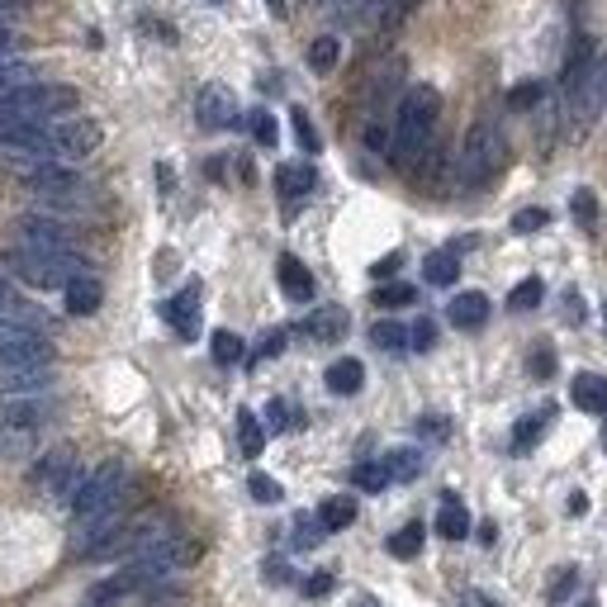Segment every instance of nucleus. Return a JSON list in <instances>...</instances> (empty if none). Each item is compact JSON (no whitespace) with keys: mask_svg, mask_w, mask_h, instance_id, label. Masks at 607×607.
<instances>
[{"mask_svg":"<svg viewBox=\"0 0 607 607\" xmlns=\"http://www.w3.org/2000/svg\"><path fill=\"white\" fill-rule=\"evenodd\" d=\"M100 124L95 119H53V124H0V152H24L39 162H82L100 148Z\"/></svg>","mask_w":607,"mask_h":607,"instance_id":"nucleus-1","label":"nucleus"},{"mask_svg":"<svg viewBox=\"0 0 607 607\" xmlns=\"http://www.w3.org/2000/svg\"><path fill=\"white\" fill-rule=\"evenodd\" d=\"M200 561V546L190 536H171L167 546H157V551H148V555H138V561H124L109 579H100L86 594V607H115V603H124L129 594H152L162 579H171L175 569H190Z\"/></svg>","mask_w":607,"mask_h":607,"instance_id":"nucleus-2","label":"nucleus"},{"mask_svg":"<svg viewBox=\"0 0 607 607\" xmlns=\"http://www.w3.org/2000/svg\"><path fill=\"white\" fill-rule=\"evenodd\" d=\"M124 493H129L124 460H100V466L82 479V489L72 493V541L76 546L86 551L95 536H105L109 526L124 518Z\"/></svg>","mask_w":607,"mask_h":607,"instance_id":"nucleus-3","label":"nucleus"},{"mask_svg":"<svg viewBox=\"0 0 607 607\" xmlns=\"http://www.w3.org/2000/svg\"><path fill=\"white\" fill-rule=\"evenodd\" d=\"M437 119H441V95L433 86H408L404 100L394 109V134H390V162L398 171H413L437 142Z\"/></svg>","mask_w":607,"mask_h":607,"instance_id":"nucleus-4","label":"nucleus"},{"mask_svg":"<svg viewBox=\"0 0 607 607\" xmlns=\"http://www.w3.org/2000/svg\"><path fill=\"white\" fill-rule=\"evenodd\" d=\"M175 532V522L167 513H142V518H119L109 526L105 536H95L90 546L82 551V561H138V555H148L157 546H167Z\"/></svg>","mask_w":607,"mask_h":607,"instance_id":"nucleus-5","label":"nucleus"},{"mask_svg":"<svg viewBox=\"0 0 607 607\" xmlns=\"http://www.w3.org/2000/svg\"><path fill=\"white\" fill-rule=\"evenodd\" d=\"M508 167V134L499 129V119H475L466 142L456 157V185L460 190H484L493 185V175Z\"/></svg>","mask_w":607,"mask_h":607,"instance_id":"nucleus-6","label":"nucleus"},{"mask_svg":"<svg viewBox=\"0 0 607 607\" xmlns=\"http://www.w3.org/2000/svg\"><path fill=\"white\" fill-rule=\"evenodd\" d=\"M82 95L76 86L62 82H29L20 90L0 95V124H53V119H72Z\"/></svg>","mask_w":607,"mask_h":607,"instance_id":"nucleus-7","label":"nucleus"},{"mask_svg":"<svg viewBox=\"0 0 607 607\" xmlns=\"http://www.w3.org/2000/svg\"><path fill=\"white\" fill-rule=\"evenodd\" d=\"M0 266H6L14 280L34 285V290H67V280L86 270L82 257H43V252H29V247L6 252V257H0Z\"/></svg>","mask_w":607,"mask_h":607,"instance_id":"nucleus-8","label":"nucleus"},{"mask_svg":"<svg viewBox=\"0 0 607 607\" xmlns=\"http://www.w3.org/2000/svg\"><path fill=\"white\" fill-rule=\"evenodd\" d=\"M57 361V342L34 328H0V371H47Z\"/></svg>","mask_w":607,"mask_h":607,"instance_id":"nucleus-9","label":"nucleus"},{"mask_svg":"<svg viewBox=\"0 0 607 607\" xmlns=\"http://www.w3.org/2000/svg\"><path fill=\"white\" fill-rule=\"evenodd\" d=\"M82 460H76V451H67V446H57V451H47L34 460V470H29V484H34L39 493H47V499H72L76 489H82Z\"/></svg>","mask_w":607,"mask_h":607,"instance_id":"nucleus-10","label":"nucleus"},{"mask_svg":"<svg viewBox=\"0 0 607 607\" xmlns=\"http://www.w3.org/2000/svg\"><path fill=\"white\" fill-rule=\"evenodd\" d=\"M603 109H607V57L598 53L594 67L584 72V82L565 95V115L574 119V134H588Z\"/></svg>","mask_w":607,"mask_h":607,"instance_id":"nucleus-11","label":"nucleus"},{"mask_svg":"<svg viewBox=\"0 0 607 607\" xmlns=\"http://www.w3.org/2000/svg\"><path fill=\"white\" fill-rule=\"evenodd\" d=\"M20 247L43 252V257H76V237L57 214H24L20 219Z\"/></svg>","mask_w":607,"mask_h":607,"instance_id":"nucleus-12","label":"nucleus"},{"mask_svg":"<svg viewBox=\"0 0 607 607\" xmlns=\"http://www.w3.org/2000/svg\"><path fill=\"white\" fill-rule=\"evenodd\" d=\"M195 119L200 129H233L237 124V95L228 86H204L195 100Z\"/></svg>","mask_w":607,"mask_h":607,"instance_id":"nucleus-13","label":"nucleus"},{"mask_svg":"<svg viewBox=\"0 0 607 607\" xmlns=\"http://www.w3.org/2000/svg\"><path fill=\"white\" fill-rule=\"evenodd\" d=\"M162 318H167L175 332H181L185 342L200 338V285H185L181 295H171V299L162 303Z\"/></svg>","mask_w":607,"mask_h":607,"instance_id":"nucleus-14","label":"nucleus"},{"mask_svg":"<svg viewBox=\"0 0 607 607\" xmlns=\"http://www.w3.org/2000/svg\"><path fill=\"white\" fill-rule=\"evenodd\" d=\"M47 413H53V404H47L43 394H29V398H10L6 413H0V423L14 427V433H29V437H34L39 427L47 423Z\"/></svg>","mask_w":607,"mask_h":607,"instance_id":"nucleus-15","label":"nucleus"},{"mask_svg":"<svg viewBox=\"0 0 607 607\" xmlns=\"http://www.w3.org/2000/svg\"><path fill=\"white\" fill-rule=\"evenodd\" d=\"M67 313L72 318H90V313H100V303H105V285L100 276H90V270H82V276H72L67 280Z\"/></svg>","mask_w":607,"mask_h":607,"instance_id":"nucleus-16","label":"nucleus"},{"mask_svg":"<svg viewBox=\"0 0 607 607\" xmlns=\"http://www.w3.org/2000/svg\"><path fill=\"white\" fill-rule=\"evenodd\" d=\"M446 318H451L460 332H475V328L489 323V299L479 290H466V295H456L451 303H446Z\"/></svg>","mask_w":607,"mask_h":607,"instance_id":"nucleus-17","label":"nucleus"},{"mask_svg":"<svg viewBox=\"0 0 607 607\" xmlns=\"http://www.w3.org/2000/svg\"><path fill=\"white\" fill-rule=\"evenodd\" d=\"M276 276H280V290L290 295L295 303H309V299H313V290H318V285H313V270L303 266L299 257H290V252H285V257H280Z\"/></svg>","mask_w":607,"mask_h":607,"instance_id":"nucleus-18","label":"nucleus"},{"mask_svg":"<svg viewBox=\"0 0 607 607\" xmlns=\"http://www.w3.org/2000/svg\"><path fill=\"white\" fill-rule=\"evenodd\" d=\"M53 390V365L47 371H0V394H10V398H29V394H47Z\"/></svg>","mask_w":607,"mask_h":607,"instance_id":"nucleus-19","label":"nucleus"},{"mask_svg":"<svg viewBox=\"0 0 607 607\" xmlns=\"http://www.w3.org/2000/svg\"><path fill=\"white\" fill-rule=\"evenodd\" d=\"M342 332H347V309H338V303L313 309L309 318H303V338H313V342H338Z\"/></svg>","mask_w":607,"mask_h":607,"instance_id":"nucleus-20","label":"nucleus"},{"mask_svg":"<svg viewBox=\"0 0 607 607\" xmlns=\"http://www.w3.org/2000/svg\"><path fill=\"white\" fill-rule=\"evenodd\" d=\"M313 185H318V171H313L309 162H285V167H276V190H280L285 200H303Z\"/></svg>","mask_w":607,"mask_h":607,"instance_id":"nucleus-21","label":"nucleus"},{"mask_svg":"<svg viewBox=\"0 0 607 607\" xmlns=\"http://www.w3.org/2000/svg\"><path fill=\"white\" fill-rule=\"evenodd\" d=\"M323 380H328L332 394H361V385H365V365H361L356 356H342V361L328 365Z\"/></svg>","mask_w":607,"mask_h":607,"instance_id":"nucleus-22","label":"nucleus"},{"mask_svg":"<svg viewBox=\"0 0 607 607\" xmlns=\"http://www.w3.org/2000/svg\"><path fill=\"white\" fill-rule=\"evenodd\" d=\"M569 394L584 413H607V375H574Z\"/></svg>","mask_w":607,"mask_h":607,"instance_id":"nucleus-23","label":"nucleus"},{"mask_svg":"<svg viewBox=\"0 0 607 607\" xmlns=\"http://www.w3.org/2000/svg\"><path fill=\"white\" fill-rule=\"evenodd\" d=\"M356 522V499H347V493H332V499L318 503V526L323 532H342V526Z\"/></svg>","mask_w":607,"mask_h":607,"instance_id":"nucleus-24","label":"nucleus"},{"mask_svg":"<svg viewBox=\"0 0 607 607\" xmlns=\"http://www.w3.org/2000/svg\"><path fill=\"white\" fill-rule=\"evenodd\" d=\"M437 532H441L446 541H460V536H470V513H466V503H460L456 493H446V499H441Z\"/></svg>","mask_w":607,"mask_h":607,"instance_id":"nucleus-25","label":"nucleus"},{"mask_svg":"<svg viewBox=\"0 0 607 607\" xmlns=\"http://www.w3.org/2000/svg\"><path fill=\"white\" fill-rule=\"evenodd\" d=\"M423 276H427V285H437V290H446V285H456V276H460V257H456V247H441V252H433V257L423 262Z\"/></svg>","mask_w":607,"mask_h":607,"instance_id":"nucleus-26","label":"nucleus"},{"mask_svg":"<svg viewBox=\"0 0 607 607\" xmlns=\"http://www.w3.org/2000/svg\"><path fill=\"white\" fill-rule=\"evenodd\" d=\"M380 466H385L390 484H408V479H418V475H423V456L413 451V446H398V451H390L385 460H380Z\"/></svg>","mask_w":607,"mask_h":607,"instance_id":"nucleus-27","label":"nucleus"},{"mask_svg":"<svg viewBox=\"0 0 607 607\" xmlns=\"http://www.w3.org/2000/svg\"><path fill=\"white\" fill-rule=\"evenodd\" d=\"M423 522H408V526H398V532L390 536V555L394 561H418V551H423Z\"/></svg>","mask_w":607,"mask_h":607,"instance_id":"nucleus-28","label":"nucleus"},{"mask_svg":"<svg viewBox=\"0 0 607 607\" xmlns=\"http://www.w3.org/2000/svg\"><path fill=\"white\" fill-rule=\"evenodd\" d=\"M342 62V39H313V47H309V67L318 72V76H328L332 67Z\"/></svg>","mask_w":607,"mask_h":607,"instance_id":"nucleus-29","label":"nucleus"},{"mask_svg":"<svg viewBox=\"0 0 607 607\" xmlns=\"http://www.w3.org/2000/svg\"><path fill=\"white\" fill-rule=\"evenodd\" d=\"M237 446H243V456H262V446H266V433H262V423H257V413H237Z\"/></svg>","mask_w":607,"mask_h":607,"instance_id":"nucleus-30","label":"nucleus"},{"mask_svg":"<svg viewBox=\"0 0 607 607\" xmlns=\"http://www.w3.org/2000/svg\"><path fill=\"white\" fill-rule=\"evenodd\" d=\"M29 82H39L34 62H24V57L0 62V95H6V90H20V86H29Z\"/></svg>","mask_w":607,"mask_h":607,"instance_id":"nucleus-31","label":"nucleus"},{"mask_svg":"<svg viewBox=\"0 0 607 607\" xmlns=\"http://www.w3.org/2000/svg\"><path fill=\"white\" fill-rule=\"evenodd\" d=\"M371 342H375L380 351H408V328L394 323V318H385V323L371 328Z\"/></svg>","mask_w":607,"mask_h":607,"instance_id":"nucleus-32","label":"nucleus"},{"mask_svg":"<svg viewBox=\"0 0 607 607\" xmlns=\"http://www.w3.org/2000/svg\"><path fill=\"white\" fill-rule=\"evenodd\" d=\"M541 299H546V285H541L536 276H526V280H518V290L508 295V309H513V313H526V309H536Z\"/></svg>","mask_w":607,"mask_h":607,"instance_id":"nucleus-33","label":"nucleus"},{"mask_svg":"<svg viewBox=\"0 0 607 607\" xmlns=\"http://www.w3.org/2000/svg\"><path fill=\"white\" fill-rule=\"evenodd\" d=\"M210 351H214V361H219V365H237V361H243V356H247V347H243V338H237V332H228V328H223V332H214V342H210Z\"/></svg>","mask_w":607,"mask_h":607,"instance_id":"nucleus-34","label":"nucleus"},{"mask_svg":"<svg viewBox=\"0 0 607 607\" xmlns=\"http://www.w3.org/2000/svg\"><path fill=\"white\" fill-rule=\"evenodd\" d=\"M546 423H551V408H541V413H532V418H522V423L513 427V451H526V446H536V437L546 433Z\"/></svg>","mask_w":607,"mask_h":607,"instance_id":"nucleus-35","label":"nucleus"},{"mask_svg":"<svg viewBox=\"0 0 607 607\" xmlns=\"http://www.w3.org/2000/svg\"><path fill=\"white\" fill-rule=\"evenodd\" d=\"M574 588H579V569H574V565H561V569L551 574V584H546V603H555V607L569 603Z\"/></svg>","mask_w":607,"mask_h":607,"instance_id":"nucleus-36","label":"nucleus"},{"mask_svg":"<svg viewBox=\"0 0 607 607\" xmlns=\"http://www.w3.org/2000/svg\"><path fill=\"white\" fill-rule=\"evenodd\" d=\"M418 6H423V0H380V10H375V24H380V29H398V24H404L408 14L418 10Z\"/></svg>","mask_w":607,"mask_h":607,"instance_id":"nucleus-37","label":"nucleus"},{"mask_svg":"<svg viewBox=\"0 0 607 607\" xmlns=\"http://www.w3.org/2000/svg\"><path fill=\"white\" fill-rule=\"evenodd\" d=\"M413 299H418V290H413V285H380V290H375V303H380V309H404V303H413Z\"/></svg>","mask_w":607,"mask_h":607,"instance_id":"nucleus-38","label":"nucleus"},{"mask_svg":"<svg viewBox=\"0 0 607 607\" xmlns=\"http://www.w3.org/2000/svg\"><path fill=\"white\" fill-rule=\"evenodd\" d=\"M247 124H252V138H257L262 148H276V142H280V124H276V115H266V109H257V115H252Z\"/></svg>","mask_w":607,"mask_h":607,"instance_id":"nucleus-39","label":"nucleus"},{"mask_svg":"<svg viewBox=\"0 0 607 607\" xmlns=\"http://www.w3.org/2000/svg\"><path fill=\"white\" fill-rule=\"evenodd\" d=\"M433 347H437V323L433 318H418L408 328V351H433Z\"/></svg>","mask_w":607,"mask_h":607,"instance_id":"nucleus-40","label":"nucleus"},{"mask_svg":"<svg viewBox=\"0 0 607 607\" xmlns=\"http://www.w3.org/2000/svg\"><path fill=\"white\" fill-rule=\"evenodd\" d=\"M541 95H546V86H541V82H522V86L508 90V105H513V109H536Z\"/></svg>","mask_w":607,"mask_h":607,"instance_id":"nucleus-41","label":"nucleus"},{"mask_svg":"<svg viewBox=\"0 0 607 607\" xmlns=\"http://www.w3.org/2000/svg\"><path fill=\"white\" fill-rule=\"evenodd\" d=\"M295 138H299V148L303 152H318V148H323V138H318V129H313V119L309 115H303V109H295Z\"/></svg>","mask_w":607,"mask_h":607,"instance_id":"nucleus-42","label":"nucleus"},{"mask_svg":"<svg viewBox=\"0 0 607 607\" xmlns=\"http://www.w3.org/2000/svg\"><path fill=\"white\" fill-rule=\"evenodd\" d=\"M351 479H356V489H365V493H380V489L390 484V475H385L380 460H375V466H356V475H351Z\"/></svg>","mask_w":607,"mask_h":607,"instance_id":"nucleus-43","label":"nucleus"},{"mask_svg":"<svg viewBox=\"0 0 607 607\" xmlns=\"http://www.w3.org/2000/svg\"><path fill=\"white\" fill-rule=\"evenodd\" d=\"M247 489H252V499H257V503H280V484L270 475H252Z\"/></svg>","mask_w":607,"mask_h":607,"instance_id":"nucleus-44","label":"nucleus"},{"mask_svg":"<svg viewBox=\"0 0 607 607\" xmlns=\"http://www.w3.org/2000/svg\"><path fill=\"white\" fill-rule=\"evenodd\" d=\"M29 441H34L29 433H14V427L0 423V456H24V451H29Z\"/></svg>","mask_w":607,"mask_h":607,"instance_id":"nucleus-45","label":"nucleus"},{"mask_svg":"<svg viewBox=\"0 0 607 607\" xmlns=\"http://www.w3.org/2000/svg\"><path fill=\"white\" fill-rule=\"evenodd\" d=\"M574 219H579L584 228H594V219H598V200L588 195V190H579V195H574Z\"/></svg>","mask_w":607,"mask_h":607,"instance_id":"nucleus-46","label":"nucleus"},{"mask_svg":"<svg viewBox=\"0 0 607 607\" xmlns=\"http://www.w3.org/2000/svg\"><path fill=\"white\" fill-rule=\"evenodd\" d=\"M24 53V39L20 34H14V29L10 24H0V62H14V57H20Z\"/></svg>","mask_w":607,"mask_h":607,"instance_id":"nucleus-47","label":"nucleus"},{"mask_svg":"<svg viewBox=\"0 0 607 607\" xmlns=\"http://www.w3.org/2000/svg\"><path fill=\"white\" fill-rule=\"evenodd\" d=\"M266 427H270V433H285V427H290V408H285V398H270V404H266Z\"/></svg>","mask_w":607,"mask_h":607,"instance_id":"nucleus-48","label":"nucleus"},{"mask_svg":"<svg viewBox=\"0 0 607 607\" xmlns=\"http://www.w3.org/2000/svg\"><path fill=\"white\" fill-rule=\"evenodd\" d=\"M546 223H551L546 210H522V214L513 219V228H518V233H536V228H546Z\"/></svg>","mask_w":607,"mask_h":607,"instance_id":"nucleus-49","label":"nucleus"},{"mask_svg":"<svg viewBox=\"0 0 607 607\" xmlns=\"http://www.w3.org/2000/svg\"><path fill=\"white\" fill-rule=\"evenodd\" d=\"M332 594V574H309L303 579V598H328Z\"/></svg>","mask_w":607,"mask_h":607,"instance_id":"nucleus-50","label":"nucleus"},{"mask_svg":"<svg viewBox=\"0 0 607 607\" xmlns=\"http://www.w3.org/2000/svg\"><path fill=\"white\" fill-rule=\"evenodd\" d=\"M280 351H285V332L276 328V332H266V338H262V347H257V361H266V356H280Z\"/></svg>","mask_w":607,"mask_h":607,"instance_id":"nucleus-51","label":"nucleus"},{"mask_svg":"<svg viewBox=\"0 0 607 607\" xmlns=\"http://www.w3.org/2000/svg\"><path fill=\"white\" fill-rule=\"evenodd\" d=\"M295 536H299V546H313V541L323 536V526H318V522H299V526H295Z\"/></svg>","mask_w":607,"mask_h":607,"instance_id":"nucleus-52","label":"nucleus"},{"mask_svg":"<svg viewBox=\"0 0 607 607\" xmlns=\"http://www.w3.org/2000/svg\"><path fill=\"white\" fill-rule=\"evenodd\" d=\"M398 262H404V257H398V252H390V257H385V262H375V266H371V276H375V280H385V276H394V270H398Z\"/></svg>","mask_w":607,"mask_h":607,"instance_id":"nucleus-53","label":"nucleus"},{"mask_svg":"<svg viewBox=\"0 0 607 607\" xmlns=\"http://www.w3.org/2000/svg\"><path fill=\"white\" fill-rule=\"evenodd\" d=\"M532 371H536L541 380H546V375L555 371V356H551V347H541V351H536V361H532Z\"/></svg>","mask_w":607,"mask_h":607,"instance_id":"nucleus-54","label":"nucleus"},{"mask_svg":"<svg viewBox=\"0 0 607 607\" xmlns=\"http://www.w3.org/2000/svg\"><path fill=\"white\" fill-rule=\"evenodd\" d=\"M266 579H276V584H290L295 574H290V565H285V561H266Z\"/></svg>","mask_w":607,"mask_h":607,"instance_id":"nucleus-55","label":"nucleus"},{"mask_svg":"<svg viewBox=\"0 0 607 607\" xmlns=\"http://www.w3.org/2000/svg\"><path fill=\"white\" fill-rule=\"evenodd\" d=\"M418 433H423V437H446V423H441V418H423Z\"/></svg>","mask_w":607,"mask_h":607,"instance_id":"nucleus-56","label":"nucleus"},{"mask_svg":"<svg viewBox=\"0 0 607 607\" xmlns=\"http://www.w3.org/2000/svg\"><path fill=\"white\" fill-rule=\"evenodd\" d=\"M466 607H499V603L484 598V594H479V588H470V594H466Z\"/></svg>","mask_w":607,"mask_h":607,"instance_id":"nucleus-57","label":"nucleus"},{"mask_svg":"<svg viewBox=\"0 0 607 607\" xmlns=\"http://www.w3.org/2000/svg\"><path fill=\"white\" fill-rule=\"evenodd\" d=\"M351 607H380V598L375 594H356V598H351Z\"/></svg>","mask_w":607,"mask_h":607,"instance_id":"nucleus-58","label":"nucleus"},{"mask_svg":"<svg viewBox=\"0 0 607 607\" xmlns=\"http://www.w3.org/2000/svg\"><path fill=\"white\" fill-rule=\"evenodd\" d=\"M10 10H20V0H0V14H10Z\"/></svg>","mask_w":607,"mask_h":607,"instance_id":"nucleus-59","label":"nucleus"},{"mask_svg":"<svg viewBox=\"0 0 607 607\" xmlns=\"http://www.w3.org/2000/svg\"><path fill=\"white\" fill-rule=\"evenodd\" d=\"M266 6H270V14H285V0H266Z\"/></svg>","mask_w":607,"mask_h":607,"instance_id":"nucleus-60","label":"nucleus"},{"mask_svg":"<svg viewBox=\"0 0 607 607\" xmlns=\"http://www.w3.org/2000/svg\"><path fill=\"white\" fill-rule=\"evenodd\" d=\"M579 607H598V603H594V598H584V603H579Z\"/></svg>","mask_w":607,"mask_h":607,"instance_id":"nucleus-61","label":"nucleus"},{"mask_svg":"<svg viewBox=\"0 0 607 607\" xmlns=\"http://www.w3.org/2000/svg\"><path fill=\"white\" fill-rule=\"evenodd\" d=\"M603 328H607V303H603Z\"/></svg>","mask_w":607,"mask_h":607,"instance_id":"nucleus-62","label":"nucleus"},{"mask_svg":"<svg viewBox=\"0 0 607 607\" xmlns=\"http://www.w3.org/2000/svg\"><path fill=\"white\" fill-rule=\"evenodd\" d=\"M318 6H328V0H318Z\"/></svg>","mask_w":607,"mask_h":607,"instance_id":"nucleus-63","label":"nucleus"}]
</instances>
